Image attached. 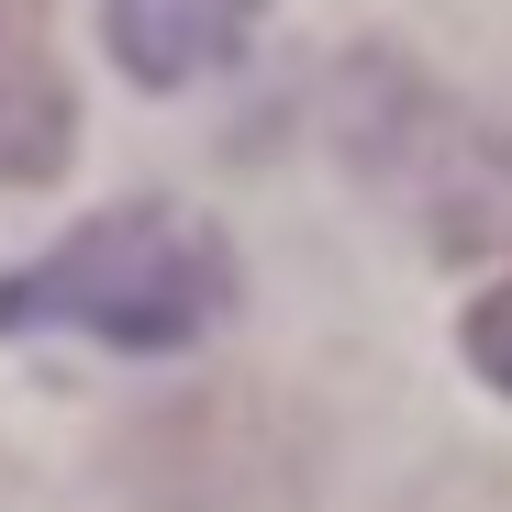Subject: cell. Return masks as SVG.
Returning <instances> with one entry per match:
<instances>
[{"mask_svg":"<svg viewBox=\"0 0 512 512\" xmlns=\"http://www.w3.org/2000/svg\"><path fill=\"white\" fill-rule=\"evenodd\" d=\"M245 34H256V0H112V56L145 90H190L201 67L245 56Z\"/></svg>","mask_w":512,"mask_h":512,"instance_id":"3","label":"cell"},{"mask_svg":"<svg viewBox=\"0 0 512 512\" xmlns=\"http://www.w3.org/2000/svg\"><path fill=\"white\" fill-rule=\"evenodd\" d=\"M223 312H234V245L167 201L90 212L67 245L0 279V334H101L123 357L201 346Z\"/></svg>","mask_w":512,"mask_h":512,"instance_id":"1","label":"cell"},{"mask_svg":"<svg viewBox=\"0 0 512 512\" xmlns=\"http://www.w3.org/2000/svg\"><path fill=\"white\" fill-rule=\"evenodd\" d=\"M468 368L512 390V279H501V290H490V301L468 312Z\"/></svg>","mask_w":512,"mask_h":512,"instance_id":"4","label":"cell"},{"mask_svg":"<svg viewBox=\"0 0 512 512\" xmlns=\"http://www.w3.org/2000/svg\"><path fill=\"white\" fill-rule=\"evenodd\" d=\"M78 145V101L45 34V0H0V190H45Z\"/></svg>","mask_w":512,"mask_h":512,"instance_id":"2","label":"cell"}]
</instances>
